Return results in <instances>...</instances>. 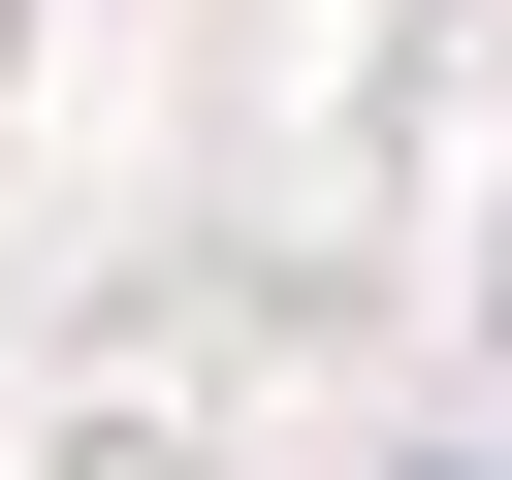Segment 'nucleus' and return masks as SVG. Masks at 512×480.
Segmentation results:
<instances>
[]
</instances>
